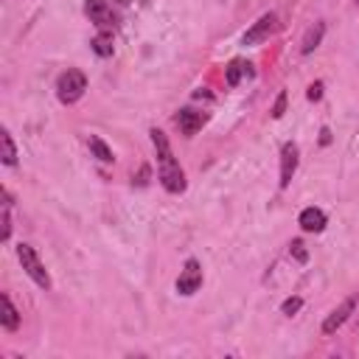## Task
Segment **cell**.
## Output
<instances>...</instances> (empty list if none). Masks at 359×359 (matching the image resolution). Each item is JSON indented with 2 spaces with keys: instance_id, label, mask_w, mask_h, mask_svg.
Instances as JSON below:
<instances>
[{
  "instance_id": "7402d4cb",
  "label": "cell",
  "mask_w": 359,
  "mask_h": 359,
  "mask_svg": "<svg viewBox=\"0 0 359 359\" xmlns=\"http://www.w3.org/2000/svg\"><path fill=\"white\" fill-rule=\"evenodd\" d=\"M328 140H331V132H328V129H323V132H320V143H323V146H325V143H328Z\"/></svg>"
},
{
  "instance_id": "7c38bea8",
  "label": "cell",
  "mask_w": 359,
  "mask_h": 359,
  "mask_svg": "<svg viewBox=\"0 0 359 359\" xmlns=\"http://www.w3.org/2000/svg\"><path fill=\"white\" fill-rule=\"evenodd\" d=\"M250 62H244V59H230V65L224 67V81L230 84V87H236L238 81H241V76H247L250 73Z\"/></svg>"
},
{
  "instance_id": "7a4b0ae2",
  "label": "cell",
  "mask_w": 359,
  "mask_h": 359,
  "mask_svg": "<svg viewBox=\"0 0 359 359\" xmlns=\"http://www.w3.org/2000/svg\"><path fill=\"white\" fill-rule=\"evenodd\" d=\"M84 90H87V76L81 70H76V67L65 70L56 79V95H59L62 104H76L84 95Z\"/></svg>"
},
{
  "instance_id": "ffe728a7",
  "label": "cell",
  "mask_w": 359,
  "mask_h": 359,
  "mask_svg": "<svg viewBox=\"0 0 359 359\" xmlns=\"http://www.w3.org/2000/svg\"><path fill=\"white\" fill-rule=\"evenodd\" d=\"M306 95H309V101H320V98H323V81H314Z\"/></svg>"
},
{
  "instance_id": "2e32d148",
  "label": "cell",
  "mask_w": 359,
  "mask_h": 359,
  "mask_svg": "<svg viewBox=\"0 0 359 359\" xmlns=\"http://www.w3.org/2000/svg\"><path fill=\"white\" fill-rule=\"evenodd\" d=\"M0 140H3V163H6V165H14V163H17V146H14V140H11V132L3 129Z\"/></svg>"
},
{
  "instance_id": "8992f818",
  "label": "cell",
  "mask_w": 359,
  "mask_h": 359,
  "mask_svg": "<svg viewBox=\"0 0 359 359\" xmlns=\"http://www.w3.org/2000/svg\"><path fill=\"white\" fill-rule=\"evenodd\" d=\"M84 14L90 17V22H95L101 31H109V28H115V14H112V8L104 3V0H87L84 3Z\"/></svg>"
},
{
  "instance_id": "8fae6325",
  "label": "cell",
  "mask_w": 359,
  "mask_h": 359,
  "mask_svg": "<svg viewBox=\"0 0 359 359\" xmlns=\"http://www.w3.org/2000/svg\"><path fill=\"white\" fill-rule=\"evenodd\" d=\"M0 300H3L0 325H3L6 331H17V328H20V311L14 309V303H11V297H8V292H3V294H0Z\"/></svg>"
},
{
  "instance_id": "9c48e42d",
  "label": "cell",
  "mask_w": 359,
  "mask_h": 359,
  "mask_svg": "<svg viewBox=\"0 0 359 359\" xmlns=\"http://www.w3.org/2000/svg\"><path fill=\"white\" fill-rule=\"evenodd\" d=\"M297 224L306 230V233H323L325 230V224H328V219H325V213L320 210V208H303L300 210V216H297Z\"/></svg>"
},
{
  "instance_id": "e0dca14e",
  "label": "cell",
  "mask_w": 359,
  "mask_h": 359,
  "mask_svg": "<svg viewBox=\"0 0 359 359\" xmlns=\"http://www.w3.org/2000/svg\"><path fill=\"white\" fill-rule=\"evenodd\" d=\"M289 255H292L297 264H306V261H309V250H306V244H303L300 238H294V241L289 244Z\"/></svg>"
},
{
  "instance_id": "4fadbf2b",
  "label": "cell",
  "mask_w": 359,
  "mask_h": 359,
  "mask_svg": "<svg viewBox=\"0 0 359 359\" xmlns=\"http://www.w3.org/2000/svg\"><path fill=\"white\" fill-rule=\"evenodd\" d=\"M90 48H93V53H95V56H101V59L112 56V53H115V45H112V34H109V31H101V34H95V36H93V42H90Z\"/></svg>"
},
{
  "instance_id": "52a82bcc",
  "label": "cell",
  "mask_w": 359,
  "mask_h": 359,
  "mask_svg": "<svg viewBox=\"0 0 359 359\" xmlns=\"http://www.w3.org/2000/svg\"><path fill=\"white\" fill-rule=\"evenodd\" d=\"M297 160H300L297 143H292V140L283 143V149H280V188H286L292 182V177L297 171Z\"/></svg>"
},
{
  "instance_id": "d6986e66",
  "label": "cell",
  "mask_w": 359,
  "mask_h": 359,
  "mask_svg": "<svg viewBox=\"0 0 359 359\" xmlns=\"http://www.w3.org/2000/svg\"><path fill=\"white\" fill-rule=\"evenodd\" d=\"M283 112H286V93L280 90L278 98H275V104H272V118H283Z\"/></svg>"
},
{
  "instance_id": "5b68a950",
  "label": "cell",
  "mask_w": 359,
  "mask_h": 359,
  "mask_svg": "<svg viewBox=\"0 0 359 359\" xmlns=\"http://www.w3.org/2000/svg\"><path fill=\"white\" fill-rule=\"evenodd\" d=\"M174 286H177V292L185 294V297L194 294V292L202 286V266H199L196 258H188V261H185V266L180 269V278H177Z\"/></svg>"
},
{
  "instance_id": "603a6c76",
  "label": "cell",
  "mask_w": 359,
  "mask_h": 359,
  "mask_svg": "<svg viewBox=\"0 0 359 359\" xmlns=\"http://www.w3.org/2000/svg\"><path fill=\"white\" fill-rule=\"evenodd\" d=\"M115 3H121V6H126V3H129V0H115Z\"/></svg>"
},
{
  "instance_id": "ac0fdd59",
  "label": "cell",
  "mask_w": 359,
  "mask_h": 359,
  "mask_svg": "<svg viewBox=\"0 0 359 359\" xmlns=\"http://www.w3.org/2000/svg\"><path fill=\"white\" fill-rule=\"evenodd\" d=\"M300 306H303V300H300V297H286V300L280 303V311H283L286 317H292V314H297V311H300Z\"/></svg>"
},
{
  "instance_id": "5bb4252c",
  "label": "cell",
  "mask_w": 359,
  "mask_h": 359,
  "mask_svg": "<svg viewBox=\"0 0 359 359\" xmlns=\"http://www.w3.org/2000/svg\"><path fill=\"white\" fill-rule=\"evenodd\" d=\"M323 34H325V22H323V20H317V22L306 31V36H303V48H300V50H303V53H311V50L323 42Z\"/></svg>"
},
{
  "instance_id": "277c9868",
  "label": "cell",
  "mask_w": 359,
  "mask_h": 359,
  "mask_svg": "<svg viewBox=\"0 0 359 359\" xmlns=\"http://www.w3.org/2000/svg\"><path fill=\"white\" fill-rule=\"evenodd\" d=\"M278 31V14H261L247 31H244V36H241V42L244 45H258V42H264V39H269L272 34Z\"/></svg>"
},
{
  "instance_id": "9a60e30c",
  "label": "cell",
  "mask_w": 359,
  "mask_h": 359,
  "mask_svg": "<svg viewBox=\"0 0 359 359\" xmlns=\"http://www.w3.org/2000/svg\"><path fill=\"white\" fill-rule=\"evenodd\" d=\"M87 146H90V151H93V157L95 160H101V163H115V154H112V149L98 137V135H90V140H87Z\"/></svg>"
},
{
  "instance_id": "ba28073f",
  "label": "cell",
  "mask_w": 359,
  "mask_h": 359,
  "mask_svg": "<svg viewBox=\"0 0 359 359\" xmlns=\"http://www.w3.org/2000/svg\"><path fill=\"white\" fill-rule=\"evenodd\" d=\"M353 309H356V297L351 294V297H345V300H342V303H339V306H337V309L323 320V334H334V331H337V328H339V325L353 314Z\"/></svg>"
},
{
  "instance_id": "3957f363",
  "label": "cell",
  "mask_w": 359,
  "mask_h": 359,
  "mask_svg": "<svg viewBox=\"0 0 359 359\" xmlns=\"http://www.w3.org/2000/svg\"><path fill=\"white\" fill-rule=\"evenodd\" d=\"M17 258H20L22 269H25V275H28L39 289H50V275H48L45 264L39 261V255H36V250H34L31 244H17Z\"/></svg>"
},
{
  "instance_id": "30bf717a",
  "label": "cell",
  "mask_w": 359,
  "mask_h": 359,
  "mask_svg": "<svg viewBox=\"0 0 359 359\" xmlns=\"http://www.w3.org/2000/svg\"><path fill=\"white\" fill-rule=\"evenodd\" d=\"M177 126L182 129V135H196L199 129H202V123H205V112H196V109H191V107H185V109H180L177 112Z\"/></svg>"
},
{
  "instance_id": "6da1fadb",
  "label": "cell",
  "mask_w": 359,
  "mask_h": 359,
  "mask_svg": "<svg viewBox=\"0 0 359 359\" xmlns=\"http://www.w3.org/2000/svg\"><path fill=\"white\" fill-rule=\"evenodd\" d=\"M149 135H151V146H154V151H157V174H160L163 188H165L168 194H182L185 185H188V182H185V171H182L180 163L174 160V151H171V146H168L165 132L154 126Z\"/></svg>"
},
{
  "instance_id": "44dd1931",
  "label": "cell",
  "mask_w": 359,
  "mask_h": 359,
  "mask_svg": "<svg viewBox=\"0 0 359 359\" xmlns=\"http://www.w3.org/2000/svg\"><path fill=\"white\" fill-rule=\"evenodd\" d=\"M146 177H149V168L143 165V168H140V174H137V185H146Z\"/></svg>"
}]
</instances>
